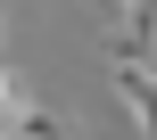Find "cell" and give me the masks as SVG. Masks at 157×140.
I'll return each instance as SVG.
<instances>
[{
	"label": "cell",
	"instance_id": "1",
	"mask_svg": "<svg viewBox=\"0 0 157 140\" xmlns=\"http://www.w3.org/2000/svg\"><path fill=\"white\" fill-rule=\"evenodd\" d=\"M108 83H116L124 116L157 140V58H116V50H108Z\"/></svg>",
	"mask_w": 157,
	"mask_h": 140
},
{
	"label": "cell",
	"instance_id": "4",
	"mask_svg": "<svg viewBox=\"0 0 157 140\" xmlns=\"http://www.w3.org/2000/svg\"><path fill=\"white\" fill-rule=\"evenodd\" d=\"M17 107H25V91H17V74L0 66V140H8V124H17Z\"/></svg>",
	"mask_w": 157,
	"mask_h": 140
},
{
	"label": "cell",
	"instance_id": "2",
	"mask_svg": "<svg viewBox=\"0 0 157 140\" xmlns=\"http://www.w3.org/2000/svg\"><path fill=\"white\" fill-rule=\"evenodd\" d=\"M99 50H116V58H157V0H124V25H116Z\"/></svg>",
	"mask_w": 157,
	"mask_h": 140
},
{
	"label": "cell",
	"instance_id": "3",
	"mask_svg": "<svg viewBox=\"0 0 157 140\" xmlns=\"http://www.w3.org/2000/svg\"><path fill=\"white\" fill-rule=\"evenodd\" d=\"M8 140H75V132H66V116H58V107H17Z\"/></svg>",
	"mask_w": 157,
	"mask_h": 140
}]
</instances>
